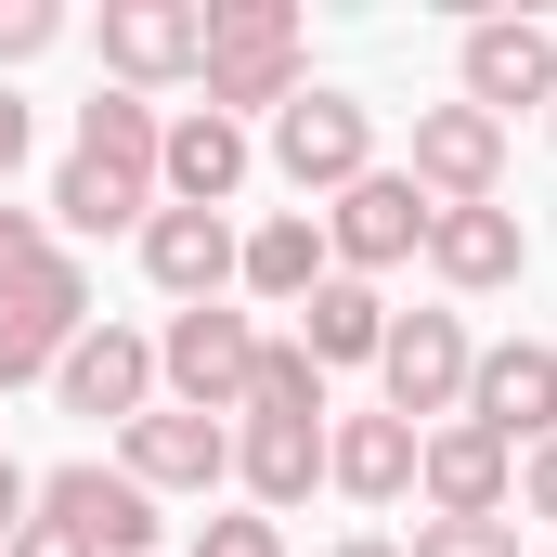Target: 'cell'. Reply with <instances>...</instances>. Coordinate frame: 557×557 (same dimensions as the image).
<instances>
[{
  "label": "cell",
  "mask_w": 557,
  "mask_h": 557,
  "mask_svg": "<svg viewBox=\"0 0 557 557\" xmlns=\"http://www.w3.org/2000/svg\"><path fill=\"white\" fill-rule=\"evenodd\" d=\"M195 78H208V117H234V131H247V104H298V91H311V78H298V13H285V0H208V65H195Z\"/></svg>",
  "instance_id": "6da1fadb"
},
{
  "label": "cell",
  "mask_w": 557,
  "mask_h": 557,
  "mask_svg": "<svg viewBox=\"0 0 557 557\" xmlns=\"http://www.w3.org/2000/svg\"><path fill=\"white\" fill-rule=\"evenodd\" d=\"M467 363H480V337H467L454 311H389L376 389H389V416H403V428H441V416H467Z\"/></svg>",
  "instance_id": "7a4b0ae2"
},
{
  "label": "cell",
  "mask_w": 557,
  "mask_h": 557,
  "mask_svg": "<svg viewBox=\"0 0 557 557\" xmlns=\"http://www.w3.org/2000/svg\"><path fill=\"white\" fill-rule=\"evenodd\" d=\"M247 363H260V324L247 311H169V337H156V376L182 389V416H247Z\"/></svg>",
  "instance_id": "3957f363"
},
{
  "label": "cell",
  "mask_w": 557,
  "mask_h": 557,
  "mask_svg": "<svg viewBox=\"0 0 557 557\" xmlns=\"http://www.w3.org/2000/svg\"><path fill=\"white\" fill-rule=\"evenodd\" d=\"M403 182H416L428 208H493V195H506V117H480V104H416Z\"/></svg>",
  "instance_id": "277c9868"
},
{
  "label": "cell",
  "mask_w": 557,
  "mask_h": 557,
  "mask_svg": "<svg viewBox=\"0 0 557 557\" xmlns=\"http://www.w3.org/2000/svg\"><path fill=\"white\" fill-rule=\"evenodd\" d=\"M428 221H441V208H428L403 169H363V182L324 208V260L363 285V273H389V260H428Z\"/></svg>",
  "instance_id": "5b68a950"
},
{
  "label": "cell",
  "mask_w": 557,
  "mask_h": 557,
  "mask_svg": "<svg viewBox=\"0 0 557 557\" xmlns=\"http://www.w3.org/2000/svg\"><path fill=\"white\" fill-rule=\"evenodd\" d=\"M273 169L298 182V195H324V208H337V195L376 169V117H363L350 91H298V104L273 117Z\"/></svg>",
  "instance_id": "8992f818"
},
{
  "label": "cell",
  "mask_w": 557,
  "mask_h": 557,
  "mask_svg": "<svg viewBox=\"0 0 557 557\" xmlns=\"http://www.w3.org/2000/svg\"><path fill=\"white\" fill-rule=\"evenodd\" d=\"M39 519H52V532H78L91 557H156V493H143L131 467H91V454L39 480Z\"/></svg>",
  "instance_id": "52a82bcc"
},
{
  "label": "cell",
  "mask_w": 557,
  "mask_h": 557,
  "mask_svg": "<svg viewBox=\"0 0 557 557\" xmlns=\"http://www.w3.org/2000/svg\"><path fill=\"white\" fill-rule=\"evenodd\" d=\"M467 428H493L506 454L557 441V350H545V337H506V350L467 363Z\"/></svg>",
  "instance_id": "ba28073f"
},
{
  "label": "cell",
  "mask_w": 557,
  "mask_h": 557,
  "mask_svg": "<svg viewBox=\"0 0 557 557\" xmlns=\"http://www.w3.org/2000/svg\"><path fill=\"white\" fill-rule=\"evenodd\" d=\"M416 493H428V519H506V493H519V454H506L493 428L441 416V428L416 441Z\"/></svg>",
  "instance_id": "9c48e42d"
},
{
  "label": "cell",
  "mask_w": 557,
  "mask_h": 557,
  "mask_svg": "<svg viewBox=\"0 0 557 557\" xmlns=\"http://www.w3.org/2000/svg\"><path fill=\"white\" fill-rule=\"evenodd\" d=\"M117 467H131L143 493H221V480H234V428H221V416H182V403H156V416L117 428Z\"/></svg>",
  "instance_id": "30bf717a"
},
{
  "label": "cell",
  "mask_w": 557,
  "mask_h": 557,
  "mask_svg": "<svg viewBox=\"0 0 557 557\" xmlns=\"http://www.w3.org/2000/svg\"><path fill=\"white\" fill-rule=\"evenodd\" d=\"M454 78H467L480 117H506V104H557V39L532 26V13H480L467 52H454Z\"/></svg>",
  "instance_id": "8fae6325"
},
{
  "label": "cell",
  "mask_w": 557,
  "mask_h": 557,
  "mask_svg": "<svg viewBox=\"0 0 557 557\" xmlns=\"http://www.w3.org/2000/svg\"><path fill=\"white\" fill-rule=\"evenodd\" d=\"M104 65H117V91L195 78L208 65V0H104Z\"/></svg>",
  "instance_id": "7c38bea8"
},
{
  "label": "cell",
  "mask_w": 557,
  "mask_h": 557,
  "mask_svg": "<svg viewBox=\"0 0 557 557\" xmlns=\"http://www.w3.org/2000/svg\"><path fill=\"white\" fill-rule=\"evenodd\" d=\"M52 389H65V416H156V337H131V324H78V350L52 363Z\"/></svg>",
  "instance_id": "4fadbf2b"
},
{
  "label": "cell",
  "mask_w": 557,
  "mask_h": 557,
  "mask_svg": "<svg viewBox=\"0 0 557 557\" xmlns=\"http://www.w3.org/2000/svg\"><path fill=\"white\" fill-rule=\"evenodd\" d=\"M234 260H247V234H234L221 208H143V273L169 285L182 311H208V298L234 285Z\"/></svg>",
  "instance_id": "5bb4252c"
},
{
  "label": "cell",
  "mask_w": 557,
  "mask_h": 557,
  "mask_svg": "<svg viewBox=\"0 0 557 557\" xmlns=\"http://www.w3.org/2000/svg\"><path fill=\"white\" fill-rule=\"evenodd\" d=\"M428 273L454 285V298H493V285L532 273V234H519V208L493 195V208H441L428 221Z\"/></svg>",
  "instance_id": "9a60e30c"
},
{
  "label": "cell",
  "mask_w": 557,
  "mask_h": 557,
  "mask_svg": "<svg viewBox=\"0 0 557 557\" xmlns=\"http://www.w3.org/2000/svg\"><path fill=\"white\" fill-rule=\"evenodd\" d=\"M78 324H91V273H78V260H65L52 285H26V298H0V389L52 376V363L78 350Z\"/></svg>",
  "instance_id": "2e32d148"
},
{
  "label": "cell",
  "mask_w": 557,
  "mask_h": 557,
  "mask_svg": "<svg viewBox=\"0 0 557 557\" xmlns=\"http://www.w3.org/2000/svg\"><path fill=\"white\" fill-rule=\"evenodd\" d=\"M247 169H260V143L234 131V117H208V104H195V117H169V143H156V182H169L182 208H234V195H247Z\"/></svg>",
  "instance_id": "e0dca14e"
},
{
  "label": "cell",
  "mask_w": 557,
  "mask_h": 557,
  "mask_svg": "<svg viewBox=\"0 0 557 557\" xmlns=\"http://www.w3.org/2000/svg\"><path fill=\"white\" fill-rule=\"evenodd\" d=\"M416 441L428 428H403L389 403H376V416H337L324 428V480H337L350 506H403V493H416Z\"/></svg>",
  "instance_id": "ac0fdd59"
},
{
  "label": "cell",
  "mask_w": 557,
  "mask_h": 557,
  "mask_svg": "<svg viewBox=\"0 0 557 557\" xmlns=\"http://www.w3.org/2000/svg\"><path fill=\"white\" fill-rule=\"evenodd\" d=\"M324 273H337V260H324V221H311V208L260 221V234H247V260H234V285H247V298H273V311H298Z\"/></svg>",
  "instance_id": "d6986e66"
},
{
  "label": "cell",
  "mask_w": 557,
  "mask_h": 557,
  "mask_svg": "<svg viewBox=\"0 0 557 557\" xmlns=\"http://www.w3.org/2000/svg\"><path fill=\"white\" fill-rule=\"evenodd\" d=\"M298 350H311V363H376V350H389V298L350 285V273H324L298 298Z\"/></svg>",
  "instance_id": "ffe728a7"
},
{
  "label": "cell",
  "mask_w": 557,
  "mask_h": 557,
  "mask_svg": "<svg viewBox=\"0 0 557 557\" xmlns=\"http://www.w3.org/2000/svg\"><path fill=\"white\" fill-rule=\"evenodd\" d=\"M234 480H247V506H260V519L311 506V480H324V428H260V416H247V441H234Z\"/></svg>",
  "instance_id": "44dd1931"
},
{
  "label": "cell",
  "mask_w": 557,
  "mask_h": 557,
  "mask_svg": "<svg viewBox=\"0 0 557 557\" xmlns=\"http://www.w3.org/2000/svg\"><path fill=\"white\" fill-rule=\"evenodd\" d=\"M247 416H260V428H324V363H311L298 337H260V363H247Z\"/></svg>",
  "instance_id": "7402d4cb"
},
{
  "label": "cell",
  "mask_w": 557,
  "mask_h": 557,
  "mask_svg": "<svg viewBox=\"0 0 557 557\" xmlns=\"http://www.w3.org/2000/svg\"><path fill=\"white\" fill-rule=\"evenodd\" d=\"M143 195H156V182L104 169V156H65V182H52V221H65V234H131V221H143Z\"/></svg>",
  "instance_id": "603a6c76"
},
{
  "label": "cell",
  "mask_w": 557,
  "mask_h": 557,
  "mask_svg": "<svg viewBox=\"0 0 557 557\" xmlns=\"http://www.w3.org/2000/svg\"><path fill=\"white\" fill-rule=\"evenodd\" d=\"M156 104H143V91H91V104H78V156H104V169H131V182H156Z\"/></svg>",
  "instance_id": "cb8c5ba5"
},
{
  "label": "cell",
  "mask_w": 557,
  "mask_h": 557,
  "mask_svg": "<svg viewBox=\"0 0 557 557\" xmlns=\"http://www.w3.org/2000/svg\"><path fill=\"white\" fill-rule=\"evenodd\" d=\"M65 273V247H52V221L39 208H0V298H26V285Z\"/></svg>",
  "instance_id": "d4e9b609"
},
{
  "label": "cell",
  "mask_w": 557,
  "mask_h": 557,
  "mask_svg": "<svg viewBox=\"0 0 557 557\" xmlns=\"http://www.w3.org/2000/svg\"><path fill=\"white\" fill-rule=\"evenodd\" d=\"M403 557H519V519H416Z\"/></svg>",
  "instance_id": "484cf974"
},
{
  "label": "cell",
  "mask_w": 557,
  "mask_h": 557,
  "mask_svg": "<svg viewBox=\"0 0 557 557\" xmlns=\"http://www.w3.org/2000/svg\"><path fill=\"white\" fill-rule=\"evenodd\" d=\"M52 39H65V13H52V0H0V65H39Z\"/></svg>",
  "instance_id": "4316f807"
},
{
  "label": "cell",
  "mask_w": 557,
  "mask_h": 557,
  "mask_svg": "<svg viewBox=\"0 0 557 557\" xmlns=\"http://www.w3.org/2000/svg\"><path fill=\"white\" fill-rule=\"evenodd\" d=\"M195 557H285V532L247 506V519H208V532H195Z\"/></svg>",
  "instance_id": "83f0119b"
},
{
  "label": "cell",
  "mask_w": 557,
  "mask_h": 557,
  "mask_svg": "<svg viewBox=\"0 0 557 557\" xmlns=\"http://www.w3.org/2000/svg\"><path fill=\"white\" fill-rule=\"evenodd\" d=\"M519 506H532V519H557V441H532V454H519Z\"/></svg>",
  "instance_id": "f1b7e54d"
},
{
  "label": "cell",
  "mask_w": 557,
  "mask_h": 557,
  "mask_svg": "<svg viewBox=\"0 0 557 557\" xmlns=\"http://www.w3.org/2000/svg\"><path fill=\"white\" fill-rule=\"evenodd\" d=\"M0 557H91V545H78V532H52V519L26 506V532H13V545H0Z\"/></svg>",
  "instance_id": "f546056e"
},
{
  "label": "cell",
  "mask_w": 557,
  "mask_h": 557,
  "mask_svg": "<svg viewBox=\"0 0 557 557\" xmlns=\"http://www.w3.org/2000/svg\"><path fill=\"white\" fill-rule=\"evenodd\" d=\"M26 506H39V480H26V467H13V454H0V545H13V532H26Z\"/></svg>",
  "instance_id": "4dcf8cb0"
},
{
  "label": "cell",
  "mask_w": 557,
  "mask_h": 557,
  "mask_svg": "<svg viewBox=\"0 0 557 557\" xmlns=\"http://www.w3.org/2000/svg\"><path fill=\"white\" fill-rule=\"evenodd\" d=\"M13 169H26V104L0 91V182H13Z\"/></svg>",
  "instance_id": "1f68e13d"
},
{
  "label": "cell",
  "mask_w": 557,
  "mask_h": 557,
  "mask_svg": "<svg viewBox=\"0 0 557 557\" xmlns=\"http://www.w3.org/2000/svg\"><path fill=\"white\" fill-rule=\"evenodd\" d=\"M324 557H403V545H389V532H350V545H324Z\"/></svg>",
  "instance_id": "d6a6232c"
},
{
  "label": "cell",
  "mask_w": 557,
  "mask_h": 557,
  "mask_svg": "<svg viewBox=\"0 0 557 557\" xmlns=\"http://www.w3.org/2000/svg\"><path fill=\"white\" fill-rule=\"evenodd\" d=\"M545 131H557V104H545Z\"/></svg>",
  "instance_id": "836d02e7"
}]
</instances>
